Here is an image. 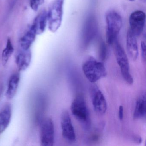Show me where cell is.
<instances>
[{
    "mask_svg": "<svg viewBox=\"0 0 146 146\" xmlns=\"http://www.w3.org/2000/svg\"><path fill=\"white\" fill-rule=\"evenodd\" d=\"M106 40L109 45H113L122 27L123 22L120 15L114 11L108 12L106 17Z\"/></svg>",
    "mask_w": 146,
    "mask_h": 146,
    "instance_id": "1",
    "label": "cell"
},
{
    "mask_svg": "<svg viewBox=\"0 0 146 146\" xmlns=\"http://www.w3.org/2000/svg\"><path fill=\"white\" fill-rule=\"evenodd\" d=\"M82 70L86 78L92 83H94L107 75L103 62L91 57L84 61Z\"/></svg>",
    "mask_w": 146,
    "mask_h": 146,
    "instance_id": "2",
    "label": "cell"
},
{
    "mask_svg": "<svg viewBox=\"0 0 146 146\" xmlns=\"http://www.w3.org/2000/svg\"><path fill=\"white\" fill-rule=\"evenodd\" d=\"M64 0H54L47 12L48 29L52 32H55L62 23Z\"/></svg>",
    "mask_w": 146,
    "mask_h": 146,
    "instance_id": "3",
    "label": "cell"
},
{
    "mask_svg": "<svg viewBox=\"0 0 146 146\" xmlns=\"http://www.w3.org/2000/svg\"><path fill=\"white\" fill-rule=\"evenodd\" d=\"M113 46L114 48L116 60L120 68L121 75L125 82L131 85L133 84L134 80L131 74L129 60L124 49L118 40Z\"/></svg>",
    "mask_w": 146,
    "mask_h": 146,
    "instance_id": "4",
    "label": "cell"
},
{
    "mask_svg": "<svg viewBox=\"0 0 146 146\" xmlns=\"http://www.w3.org/2000/svg\"><path fill=\"white\" fill-rule=\"evenodd\" d=\"M71 111L73 116L83 123L87 124L89 121L88 109L84 96L78 94L71 105Z\"/></svg>",
    "mask_w": 146,
    "mask_h": 146,
    "instance_id": "5",
    "label": "cell"
},
{
    "mask_svg": "<svg viewBox=\"0 0 146 146\" xmlns=\"http://www.w3.org/2000/svg\"><path fill=\"white\" fill-rule=\"evenodd\" d=\"M54 128L53 120L49 117L44 119L40 127V140L42 146H52L54 143Z\"/></svg>",
    "mask_w": 146,
    "mask_h": 146,
    "instance_id": "6",
    "label": "cell"
},
{
    "mask_svg": "<svg viewBox=\"0 0 146 146\" xmlns=\"http://www.w3.org/2000/svg\"><path fill=\"white\" fill-rule=\"evenodd\" d=\"M89 91L95 111L100 115L105 114L107 109V104L103 93L94 84L90 86Z\"/></svg>",
    "mask_w": 146,
    "mask_h": 146,
    "instance_id": "7",
    "label": "cell"
},
{
    "mask_svg": "<svg viewBox=\"0 0 146 146\" xmlns=\"http://www.w3.org/2000/svg\"><path fill=\"white\" fill-rule=\"evenodd\" d=\"M146 22V14L141 11H136L130 16L129 23L131 31L136 36L143 31Z\"/></svg>",
    "mask_w": 146,
    "mask_h": 146,
    "instance_id": "8",
    "label": "cell"
},
{
    "mask_svg": "<svg viewBox=\"0 0 146 146\" xmlns=\"http://www.w3.org/2000/svg\"><path fill=\"white\" fill-rule=\"evenodd\" d=\"M98 25L94 17L90 16L87 18L83 29L82 40L84 46H88L93 40L97 31Z\"/></svg>",
    "mask_w": 146,
    "mask_h": 146,
    "instance_id": "9",
    "label": "cell"
},
{
    "mask_svg": "<svg viewBox=\"0 0 146 146\" xmlns=\"http://www.w3.org/2000/svg\"><path fill=\"white\" fill-rule=\"evenodd\" d=\"M60 124L63 137L70 142H75L76 140V133L68 111H64L61 113Z\"/></svg>",
    "mask_w": 146,
    "mask_h": 146,
    "instance_id": "10",
    "label": "cell"
},
{
    "mask_svg": "<svg viewBox=\"0 0 146 146\" xmlns=\"http://www.w3.org/2000/svg\"><path fill=\"white\" fill-rule=\"evenodd\" d=\"M137 36L129 29L126 36V49L128 55L133 60L137 59L138 56V47Z\"/></svg>",
    "mask_w": 146,
    "mask_h": 146,
    "instance_id": "11",
    "label": "cell"
},
{
    "mask_svg": "<svg viewBox=\"0 0 146 146\" xmlns=\"http://www.w3.org/2000/svg\"><path fill=\"white\" fill-rule=\"evenodd\" d=\"M31 60V53L30 49H22L17 54L16 63L19 71L26 70L30 65Z\"/></svg>",
    "mask_w": 146,
    "mask_h": 146,
    "instance_id": "12",
    "label": "cell"
},
{
    "mask_svg": "<svg viewBox=\"0 0 146 146\" xmlns=\"http://www.w3.org/2000/svg\"><path fill=\"white\" fill-rule=\"evenodd\" d=\"M146 113V94L142 93L137 98L134 110V119H140L144 117Z\"/></svg>",
    "mask_w": 146,
    "mask_h": 146,
    "instance_id": "13",
    "label": "cell"
},
{
    "mask_svg": "<svg viewBox=\"0 0 146 146\" xmlns=\"http://www.w3.org/2000/svg\"><path fill=\"white\" fill-rule=\"evenodd\" d=\"M47 23V12L43 11L35 18L31 26L35 31L36 35H40L45 31Z\"/></svg>",
    "mask_w": 146,
    "mask_h": 146,
    "instance_id": "14",
    "label": "cell"
},
{
    "mask_svg": "<svg viewBox=\"0 0 146 146\" xmlns=\"http://www.w3.org/2000/svg\"><path fill=\"white\" fill-rule=\"evenodd\" d=\"M20 79V74L18 72L14 73L10 77L6 91L7 97L8 99H13L16 95Z\"/></svg>",
    "mask_w": 146,
    "mask_h": 146,
    "instance_id": "15",
    "label": "cell"
},
{
    "mask_svg": "<svg viewBox=\"0 0 146 146\" xmlns=\"http://www.w3.org/2000/svg\"><path fill=\"white\" fill-rule=\"evenodd\" d=\"M36 34L32 26L21 38L20 46L22 49L28 50L30 49L35 39Z\"/></svg>",
    "mask_w": 146,
    "mask_h": 146,
    "instance_id": "16",
    "label": "cell"
},
{
    "mask_svg": "<svg viewBox=\"0 0 146 146\" xmlns=\"http://www.w3.org/2000/svg\"><path fill=\"white\" fill-rule=\"evenodd\" d=\"M11 118V109L10 106L5 107L0 111V134L8 127Z\"/></svg>",
    "mask_w": 146,
    "mask_h": 146,
    "instance_id": "17",
    "label": "cell"
},
{
    "mask_svg": "<svg viewBox=\"0 0 146 146\" xmlns=\"http://www.w3.org/2000/svg\"><path fill=\"white\" fill-rule=\"evenodd\" d=\"M14 51V48L10 39H8L7 42L6 46L3 50L2 54V64L5 66L7 64L8 60Z\"/></svg>",
    "mask_w": 146,
    "mask_h": 146,
    "instance_id": "18",
    "label": "cell"
},
{
    "mask_svg": "<svg viewBox=\"0 0 146 146\" xmlns=\"http://www.w3.org/2000/svg\"><path fill=\"white\" fill-rule=\"evenodd\" d=\"M108 54V52L106 44L103 42H101L99 49V57L100 61L102 62L105 61L107 58Z\"/></svg>",
    "mask_w": 146,
    "mask_h": 146,
    "instance_id": "19",
    "label": "cell"
},
{
    "mask_svg": "<svg viewBox=\"0 0 146 146\" xmlns=\"http://www.w3.org/2000/svg\"><path fill=\"white\" fill-rule=\"evenodd\" d=\"M44 1L45 0H30V5L33 11H36Z\"/></svg>",
    "mask_w": 146,
    "mask_h": 146,
    "instance_id": "20",
    "label": "cell"
},
{
    "mask_svg": "<svg viewBox=\"0 0 146 146\" xmlns=\"http://www.w3.org/2000/svg\"><path fill=\"white\" fill-rule=\"evenodd\" d=\"M141 53L142 59L144 62H146V44L145 42L142 41L141 42Z\"/></svg>",
    "mask_w": 146,
    "mask_h": 146,
    "instance_id": "21",
    "label": "cell"
},
{
    "mask_svg": "<svg viewBox=\"0 0 146 146\" xmlns=\"http://www.w3.org/2000/svg\"><path fill=\"white\" fill-rule=\"evenodd\" d=\"M124 108L123 106H120L119 108L118 117L120 120H122L123 118Z\"/></svg>",
    "mask_w": 146,
    "mask_h": 146,
    "instance_id": "22",
    "label": "cell"
},
{
    "mask_svg": "<svg viewBox=\"0 0 146 146\" xmlns=\"http://www.w3.org/2000/svg\"><path fill=\"white\" fill-rule=\"evenodd\" d=\"M133 140H134L135 142L138 143H140L142 141V139L141 137L139 136H135L133 138Z\"/></svg>",
    "mask_w": 146,
    "mask_h": 146,
    "instance_id": "23",
    "label": "cell"
},
{
    "mask_svg": "<svg viewBox=\"0 0 146 146\" xmlns=\"http://www.w3.org/2000/svg\"><path fill=\"white\" fill-rule=\"evenodd\" d=\"M128 1H135V0H128Z\"/></svg>",
    "mask_w": 146,
    "mask_h": 146,
    "instance_id": "24",
    "label": "cell"
}]
</instances>
